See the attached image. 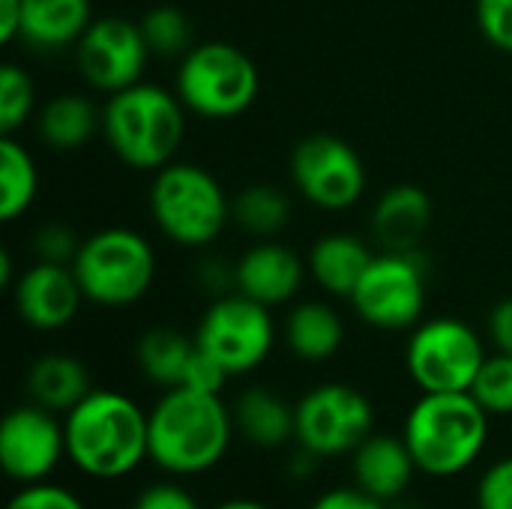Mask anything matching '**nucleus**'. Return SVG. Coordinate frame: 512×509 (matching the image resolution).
Wrapping results in <instances>:
<instances>
[{
	"label": "nucleus",
	"mask_w": 512,
	"mask_h": 509,
	"mask_svg": "<svg viewBox=\"0 0 512 509\" xmlns=\"http://www.w3.org/2000/svg\"><path fill=\"white\" fill-rule=\"evenodd\" d=\"M9 291L15 315L39 333H57L69 327L84 303L75 270L45 261H33L27 270H21Z\"/></svg>",
	"instance_id": "nucleus-15"
},
{
	"label": "nucleus",
	"mask_w": 512,
	"mask_h": 509,
	"mask_svg": "<svg viewBox=\"0 0 512 509\" xmlns=\"http://www.w3.org/2000/svg\"><path fill=\"white\" fill-rule=\"evenodd\" d=\"M0 285H3V288H12V285H15V279H12V255H9V249H3V252H0Z\"/></svg>",
	"instance_id": "nucleus-41"
},
{
	"label": "nucleus",
	"mask_w": 512,
	"mask_h": 509,
	"mask_svg": "<svg viewBox=\"0 0 512 509\" xmlns=\"http://www.w3.org/2000/svg\"><path fill=\"white\" fill-rule=\"evenodd\" d=\"M213 509H270V507H267V504H261V501H252V498H231V501L216 504Z\"/></svg>",
	"instance_id": "nucleus-42"
},
{
	"label": "nucleus",
	"mask_w": 512,
	"mask_h": 509,
	"mask_svg": "<svg viewBox=\"0 0 512 509\" xmlns=\"http://www.w3.org/2000/svg\"><path fill=\"white\" fill-rule=\"evenodd\" d=\"M489 432L492 417L471 393H420L402 423L417 471L432 480L471 471L486 453Z\"/></svg>",
	"instance_id": "nucleus-3"
},
{
	"label": "nucleus",
	"mask_w": 512,
	"mask_h": 509,
	"mask_svg": "<svg viewBox=\"0 0 512 509\" xmlns=\"http://www.w3.org/2000/svg\"><path fill=\"white\" fill-rule=\"evenodd\" d=\"M66 456L90 480L114 483L150 462L147 411L126 393L96 387L66 417Z\"/></svg>",
	"instance_id": "nucleus-1"
},
{
	"label": "nucleus",
	"mask_w": 512,
	"mask_h": 509,
	"mask_svg": "<svg viewBox=\"0 0 512 509\" xmlns=\"http://www.w3.org/2000/svg\"><path fill=\"white\" fill-rule=\"evenodd\" d=\"M66 456V426L63 417L24 402L15 405L0 423V468L18 486L45 483L54 477Z\"/></svg>",
	"instance_id": "nucleus-13"
},
{
	"label": "nucleus",
	"mask_w": 512,
	"mask_h": 509,
	"mask_svg": "<svg viewBox=\"0 0 512 509\" xmlns=\"http://www.w3.org/2000/svg\"><path fill=\"white\" fill-rule=\"evenodd\" d=\"M141 36L150 48V57H162V60H183L198 42H195V27L192 18L174 6V3H159L150 6L141 18H138Z\"/></svg>",
	"instance_id": "nucleus-28"
},
{
	"label": "nucleus",
	"mask_w": 512,
	"mask_h": 509,
	"mask_svg": "<svg viewBox=\"0 0 512 509\" xmlns=\"http://www.w3.org/2000/svg\"><path fill=\"white\" fill-rule=\"evenodd\" d=\"M231 381V375L210 357L204 354L201 348H195L189 366H186V375H183V384L180 387H189V390H198V393H216L222 396L225 384Z\"/></svg>",
	"instance_id": "nucleus-36"
},
{
	"label": "nucleus",
	"mask_w": 512,
	"mask_h": 509,
	"mask_svg": "<svg viewBox=\"0 0 512 509\" xmlns=\"http://www.w3.org/2000/svg\"><path fill=\"white\" fill-rule=\"evenodd\" d=\"M237 435L255 450H282L294 444V402L270 387H246L231 405Z\"/></svg>",
	"instance_id": "nucleus-19"
},
{
	"label": "nucleus",
	"mask_w": 512,
	"mask_h": 509,
	"mask_svg": "<svg viewBox=\"0 0 512 509\" xmlns=\"http://www.w3.org/2000/svg\"><path fill=\"white\" fill-rule=\"evenodd\" d=\"M294 420V447L318 462L351 456L375 432V408L369 396L342 381L306 390L294 402Z\"/></svg>",
	"instance_id": "nucleus-9"
},
{
	"label": "nucleus",
	"mask_w": 512,
	"mask_h": 509,
	"mask_svg": "<svg viewBox=\"0 0 512 509\" xmlns=\"http://www.w3.org/2000/svg\"><path fill=\"white\" fill-rule=\"evenodd\" d=\"M72 270L87 303L126 309L150 291L156 279V252L138 231L114 225L81 240Z\"/></svg>",
	"instance_id": "nucleus-7"
},
{
	"label": "nucleus",
	"mask_w": 512,
	"mask_h": 509,
	"mask_svg": "<svg viewBox=\"0 0 512 509\" xmlns=\"http://www.w3.org/2000/svg\"><path fill=\"white\" fill-rule=\"evenodd\" d=\"M477 24L489 45L512 54V0H477Z\"/></svg>",
	"instance_id": "nucleus-33"
},
{
	"label": "nucleus",
	"mask_w": 512,
	"mask_h": 509,
	"mask_svg": "<svg viewBox=\"0 0 512 509\" xmlns=\"http://www.w3.org/2000/svg\"><path fill=\"white\" fill-rule=\"evenodd\" d=\"M39 195V171L30 150L15 135H0V222L24 216Z\"/></svg>",
	"instance_id": "nucleus-26"
},
{
	"label": "nucleus",
	"mask_w": 512,
	"mask_h": 509,
	"mask_svg": "<svg viewBox=\"0 0 512 509\" xmlns=\"http://www.w3.org/2000/svg\"><path fill=\"white\" fill-rule=\"evenodd\" d=\"M234 267L237 291L270 309L291 303L300 294L303 279L309 273L306 261L276 240H258L234 261Z\"/></svg>",
	"instance_id": "nucleus-16"
},
{
	"label": "nucleus",
	"mask_w": 512,
	"mask_h": 509,
	"mask_svg": "<svg viewBox=\"0 0 512 509\" xmlns=\"http://www.w3.org/2000/svg\"><path fill=\"white\" fill-rule=\"evenodd\" d=\"M309 509H390L387 504H381L378 498L366 495L363 489H357L354 483L351 486H336V489H327L321 492Z\"/></svg>",
	"instance_id": "nucleus-37"
},
{
	"label": "nucleus",
	"mask_w": 512,
	"mask_h": 509,
	"mask_svg": "<svg viewBox=\"0 0 512 509\" xmlns=\"http://www.w3.org/2000/svg\"><path fill=\"white\" fill-rule=\"evenodd\" d=\"M75 63L81 78L93 90L111 96L141 81L150 63V48L141 36L138 21L120 15H102L93 18V24L78 39Z\"/></svg>",
	"instance_id": "nucleus-14"
},
{
	"label": "nucleus",
	"mask_w": 512,
	"mask_h": 509,
	"mask_svg": "<svg viewBox=\"0 0 512 509\" xmlns=\"http://www.w3.org/2000/svg\"><path fill=\"white\" fill-rule=\"evenodd\" d=\"M36 111L33 78L18 63L0 66V135H15Z\"/></svg>",
	"instance_id": "nucleus-29"
},
{
	"label": "nucleus",
	"mask_w": 512,
	"mask_h": 509,
	"mask_svg": "<svg viewBox=\"0 0 512 509\" xmlns=\"http://www.w3.org/2000/svg\"><path fill=\"white\" fill-rule=\"evenodd\" d=\"M186 135V105L177 90L138 81L111 93L102 105V138L135 171H159L174 162Z\"/></svg>",
	"instance_id": "nucleus-4"
},
{
	"label": "nucleus",
	"mask_w": 512,
	"mask_h": 509,
	"mask_svg": "<svg viewBox=\"0 0 512 509\" xmlns=\"http://www.w3.org/2000/svg\"><path fill=\"white\" fill-rule=\"evenodd\" d=\"M489 417H512V357L495 351L486 357L483 369L477 372L468 390Z\"/></svg>",
	"instance_id": "nucleus-30"
},
{
	"label": "nucleus",
	"mask_w": 512,
	"mask_h": 509,
	"mask_svg": "<svg viewBox=\"0 0 512 509\" xmlns=\"http://www.w3.org/2000/svg\"><path fill=\"white\" fill-rule=\"evenodd\" d=\"M375 252L366 240L348 231H330L318 237L309 249L306 267L318 288H324L333 297H351L357 282L363 279L366 267L372 264Z\"/></svg>",
	"instance_id": "nucleus-20"
},
{
	"label": "nucleus",
	"mask_w": 512,
	"mask_h": 509,
	"mask_svg": "<svg viewBox=\"0 0 512 509\" xmlns=\"http://www.w3.org/2000/svg\"><path fill=\"white\" fill-rule=\"evenodd\" d=\"M231 222L258 240H273L291 222V198L273 183H252L231 198Z\"/></svg>",
	"instance_id": "nucleus-27"
},
{
	"label": "nucleus",
	"mask_w": 512,
	"mask_h": 509,
	"mask_svg": "<svg viewBox=\"0 0 512 509\" xmlns=\"http://www.w3.org/2000/svg\"><path fill=\"white\" fill-rule=\"evenodd\" d=\"M195 342L204 354H210L231 378L249 375L267 363L276 345V321L270 306L231 291L213 297L201 324L195 330Z\"/></svg>",
	"instance_id": "nucleus-11"
},
{
	"label": "nucleus",
	"mask_w": 512,
	"mask_h": 509,
	"mask_svg": "<svg viewBox=\"0 0 512 509\" xmlns=\"http://www.w3.org/2000/svg\"><path fill=\"white\" fill-rule=\"evenodd\" d=\"M489 339H492L495 351H504L512 357V297L501 300L489 312Z\"/></svg>",
	"instance_id": "nucleus-39"
},
{
	"label": "nucleus",
	"mask_w": 512,
	"mask_h": 509,
	"mask_svg": "<svg viewBox=\"0 0 512 509\" xmlns=\"http://www.w3.org/2000/svg\"><path fill=\"white\" fill-rule=\"evenodd\" d=\"M291 180L312 207L339 213L363 198L366 165L345 138L315 132L291 150Z\"/></svg>",
	"instance_id": "nucleus-12"
},
{
	"label": "nucleus",
	"mask_w": 512,
	"mask_h": 509,
	"mask_svg": "<svg viewBox=\"0 0 512 509\" xmlns=\"http://www.w3.org/2000/svg\"><path fill=\"white\" fill-rule=\"evenodd\" d=\"M435 207L423 186L399 183L390 186L372 207L369 231L378 252H417L432 231Z\"/></svg>",
	"instance_id": "nucleus-18"
},
{
	"label": "nucleus",
	"mask_w": 512,
	"mask_h": 509,
	"mask_svg": "<svg viewBox=\"0 0 512 509\" xmlns=\"http://www.w3.org/2000/svg\"><path fill=\"white\" fill-rule=\"evenodd\" d=\"M195 348H198L195 336H186L174 327H153L138 336L135 363L150 384L171 390L183 384V375Z\"/></svg>",
	"instance_id": "nucleus-25"
},
{
	"label": "nucleus",
	"mask_w": 512,
	"mask_h": 509,
	"mask_svg": "<svg viewBox=\"0 0 512 509\" xmlns=\"http://www.w3.org/2000/svg\"><path fill=\"white\" fill-rule=\"evenodd\" d=\"M93 24L90 0H24L21 42L39 51L78 45Z\"/></svg>",
	"instance_id": "nucleus-23"
},
{
	"label": "nucleus",
	"mask_w": 512,
	"mask_h": 509,
	"mask_svg": "<svg viewBox=\"0 0 512 509\" xmlns=\"http://www.w3.org/2000/svg\"><path fill=\"white\" fill-rule=\"evenodd\" d=\"M285 345L303 363H324L339 354L345 342L342 315L324 300H303L285 318Z\"/></svg>",
	"instance_id": "nucleus-24"
},
{
	"label": "nucleus",
	"mask_w": 512,
	"mask_h": 509,
	"mask_svg": "<svg viewBox=\"0 0 512 509\" xmlns=\"http://www.w3.org/2000/svg\"><path fill=\"white\" fill-rule=\"evenodd\" d=\"M348 459L354 486L387 507L399 504L408 495L414 477L420 474L402 435L372 432Z\"/></svg>",
	"instance_id": "nucleus-17"
},
{
	"label": "nucleus",
	"mask_w": 512,
	"mask_h": 509,
	"mask_svg": "<svg viewBox=\"0 0 512 509\" xmlns=\"http://www.w3.org/2000/svg\"><path fill=\"white\" fill-rule=\"evenodd\" d=\"M429 267L423 252H375L354 294V312L375 330H414L426 312Z\"/></svg>",
	"instance_id": "nucleus-10"
},
{
	"label": "nucleus",
	"mask_w": 512,
	"mask_h": 509,
	"mask_svg": "<svg viewBox=\"0 0 512 509\" xmlns=\"http://www.w3.org/2000/svg\"><path fill=\"white\" fill-rule=\"evenodd\" d=\"M150 462L168 477H198L213 471L231 450L237 435L231 405L216 393L189 387L162 390L147 411Z\"/></svg>",
	"instance_id": "nucleus-2"
},
{
	"label": "nucleus",
	"mask_w": 512,
	"mask_h": 509,
	"mask_svg": "<svg viewBox=\"0 0 512 509\" xmlns=\"http://www.w3.org/2000/svg\"><path fill=\"white\" fill-rule=\"evenodd\" d=\"M30 249H33L36 261L72 267V261L81 249V237L66 222H45L33 231Z\"/></svg>",
	"instance_id": "nucleus-31"
},
{
	"label": "nucleus",
	"mask_w": 512,
	"mask_h": 509,
	"mask_svg": "<svg viewBox=\"0 0 512 509\" xmlns=\"http://www.w3.org/2000/svg\"><path fill=\"white\" fill-rule=\"evenodd\" d=\"M21 21H24V0H0V39L3 42L21 39Z\"/></svg>",
	"instance_id": "nucleus-40"
},
{
	"label": "nucleus",
	"mask_w": 512,
	"mask_h": 509,
	"mask_svg": "<svg viewBox=\"0 0 512 509\" xmlns=\"http://www.w3.org/2000/svg\"><path fill=\"white\" fill-rule=\"evenodd\" d=\"M132 509H201V504L174 477V480H159V483L144 486L138 498L132 501Z\"/></svg>",
	"instance_id": "nucleus-35"
},
{
	"label": "nucleus",
	"mask_w": 512,
	"mask_h": 509,
	"mask_svg": "<svg viewBox=\"0 0 512 509\" xmlns=\"http://www.w3.org/2000/svg\"><path fill=\"white\" fill-rule=\"evenodd\" d=\"M486 357L480 333L450 315L423 318L405 345V369L420 393H468Z\"/></svg>",
	"instance_id": "nucleus-8"
},
{
	"label": "nucleus",
	"mask_w": 512,
	"mask_h": 509,
	"mask_svg": "<svg viewBox=\"0 0 512 509\" xmlns=\"http://www.w3.org/2000/svg\"><path fill=\"white\" fill-rule=\"evenodd\" d=\"M174 90L186 111L204 120L246 114L261 90L255 60L234 42H198L177 66Z\"/></svg>",
	"instance_id": "nucleus-6"
},
{
	"label": "nucleus",
	"mask_w": 512,
	"mask_h": 509,
	"mask_svg": "<svg viewBox=\"0 0 512 509\" xmlns=\"http://www.w3.org/2000/svg\"><path fill=\"white\" fill-rule=\"evenodd\" d=\"M150 216L174 246L204 249L231 222V198L204 165L168 162L153 171Z\"/></svg>",
	"instance_id": "nucleus-5"
},
{
	"label": "nucleus",
	"mask_w": 512,
	"mask_h": 509,
	"mask_svg": "<svg viewBox=\"0 0 512 509\" xmlns=\"http://www.w3.org/2000/svg\"><path fill=\"white\" fill-rule=\"evenodd\" d=\"M24 390H27L30 402L66 417L96 387L90 381L87 366L78 357L51 351V354H42L30 363V369L24 375Z\"/></svg>",
	"instance_id": "nucleus-21"
},
{
	"label": "nucleus",
	"mask_w": 512,
	"mask_h": 509,
	"mask_svg": "<svg viewBox=\"0 0 512 509\" xmlns=\"http://www.w3.org/2000/svg\"><path fill=\"white\" fill-rule=\"evenodd\" d=\"M6 509H87V507H84V501H81L72 489H66V486H60V483H54V480H45V483L21 486V489L9 498Z\"/></svg>",
	"instance_id": "nucleus-32"
},
{
	"label": "nucleus",
	"mask_w": 512,
	"mask_h": 509,
	"mask_svg": "<svg viewBox=\"0 0 512 509\" xmlns=\"http://www.w3.org/2000/svg\"><path fill=\"white\" fill-rule=\"evenodd\" d=\"M477 509H512V456L483 471L477 483Z\"/></svg>",
	"instance_id": "nucleus-34"
},
{
	"label": "nucleus",
	"mask_w": 512,
	"mask_h": 509,
	"mask_svg": "<svg viewBox=\"0 0 512 509\" xmlns=\"http://www.w3.org/2000/svg\"><path fill=\"white\" fill-rule=\"evenodd\" d=\"M102 132V108L84 93H57L36 111V135L57 153L81 150Z\"/></svg>",
	"instance_id": "nucleus-22"
},
{
	"label": "nucleus",
	"mask_w": 512,
	"mask_h": 509,
	"mask_svg": "<svg viewBox=\"0 0 512 509\" xmlns=\"http://www.w3.org/2000/svg\"><path fill=\"white\" fill-rule=\"evenodd\" d=\"M198 285L213 297L231 294L237 291V267L225 258H204L198 267Z\"/></svg>",
	"instance_id": "nucleus-38"
}]
</instances>
